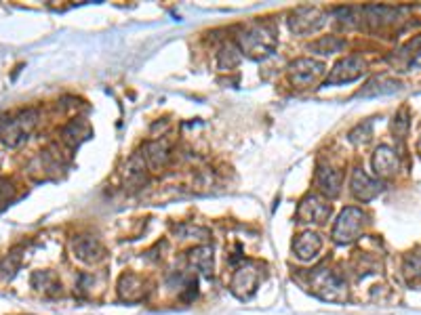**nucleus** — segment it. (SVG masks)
Returning <instances> with one entry per match:
<instances>
[{
	"instance_id": "obj_1",
	"label": "nucleus",
	"mask_w": 421,
	"mask_h": 315,
	"mask_svg": "<svg viewBox=\"0 0 421 315\" xmlns=\"http://www.w3.org/2000/svg\"><path fill=\"white\" fill-rule=\"evenodd\" d=\"M236 46L251 59H266L279 46V32L272 23H253L240 32Z\"/></svg>"
},
{
	"instance_id": "obj_2",
	"label": "nucleus",
	"mask_w": 421,
	"mask_h": 315,
	"mask_svg": "<svg viewBox=\"0 0 421 315\" xmlns=\"http://www.w3.org/2000/svg\"><path fill=\"white\" fill-rule=\"evenodd\" d=\"M310 288L316 297H321L323 301L331 303H343L348 299V286L345 279L337 273V271L327 269V267H318L314 269L310 277Z\"/></svg>"
},
{
	"instance_id": "obj_3",
	"label": "nucleus",
	"mask_w": 421,
	"mask_h": 315,
	"mask_svg": "<svg viewBox=\"0 0 421 315\" xmlns=\"http://www.w3.org/2000/svg\"><path fill=\"white\" fill-rule=\"evenodd\" d=\"M367 213H363L356 206H348L339 213L335 227H333V240L337 244H352L360 237L363 229L367 225Z\"/></svg>"
},
{
	"instance_id": "obj_4",
	"label": "nucleus",
	"mask_w": 421,
	"mask_h": 315,
	"mask_svg": "<svg viewBox=\"0 0 421 315\" xmlns=\"http://www.w3.org/2000/svg\"><path fill=\"white\" fill-rule=\"evenodd\" d=\"M264 277V267L255 261H244L238 269L234 271L232 275V282H230V290L234 294L236 299L240 301H246L255 294L259 282Z\"/></svg>"
},
{
	"instance_id": "obj_5",
	"label": "nucleus",
	"mask_w": 421,
	"mask_h": 315,
	"mask_svg": "<svg viewBox=\"0 0 421 315\" xmlns=\"http://www.w3.org/2000/svg\"><path fill=\"white\" fill-rule=\"evenodd\" d=\"M36 122H38V112H36V110L21 112V114H17L15 118H11L9 122H4V124L0 127V137H2V141H4V145H9V147L21 145V143L28 139V135L34 131Z\"/></svg>"
},
{
	"instance_id": "obj_6",
	"label": "nucleus",
	"mask_w": 421,
	"mask_h": 315,
	"mask_svg": "<svg viewBox=\"0 0 421 315\" xmlns=\"http://www.w3.org/2000/svg\"><path fill=\"white\" fill-rule=\"evenodd\" d=\"M327 19L328 17L325 11H321L316 6H301L295 13H291L289 28L297 36H310V34H316L321 28H325Z\"/></svg>"
},
{
	"instance_id": "obj_7",
	"label": "nucleus",
	"mask_w": 421,
	"mask_h": 315,
	"mask_svg": "<svg viewBox=\"0 0 421 315\" xmlns=\"http://www.w3.org/2000/svg\"><path fill=\"white\" fill-rule=\"evenodd\" d=\"M325 70L327 68H325L323 61H316L312 57H301V59H297L289 65V80L297 89H308V87H312L321 80Z\"/></svg>"
},
{
	"instance_id": "obj_8",
	"label": "nucleus",
	"mask_w": 421,
	"mask_h": 315,
	"mask_svg": "<svg viewBox=\"0 0 421 315\" xmlns=\"http://www.w3.org/2000/svg\"><path fill=\"white\" fill-rule=\"evenodd\" d=\"M365 68H367V63H365V59H363V57H358V55L343 57V59H339V61L331 68V72H328L327 82H325V85H327V87L328 85H331V87H335V85H348V82H354V80H358V78L363 76Z\"/></svg>"
},
{
	"instance_id": "obj_9",
	"label": "nucleus",
	"mask_w": 421,
	"mask_h": 315,
	"mask_svg": "<svg viewBox=\"0 0 421 315\" xmlns=\"http://www.w3.org/2000/svg\"><path fill=\"white\" fill-rule=\"evenodd\" d=\"M331 204L327 198L310 193L301 200L299 208H297V221L299 223H314V225H323L327 223L331 217Z\"/></svg>"
},
{
	"instance_id": "obj_10",
	"label": "nucleus",
	"mask_w": 421,
	"mask_h": 315,
	"mask_svg": "<svg viewBox=\"0 0 421 315\" xmlns=\"http://www.w3.org/2000/svg\"><path fill=\"white\" fill-rule=\"evenodd\" d=\"M352 193L360 200V202H371L383 191V185L379 181L371 179L363 169H354L352 173V181H350Z\"/></svg>"
},
{
	"instance_id": "obj_11",
	"label": "nucleus",
	"mask_w": 421,
	"mask_h": 315,
	"mask_svg": "<svg viewBox=\"0 0 421 315\" xmlns=\"http://www.w3.org/2000/svg\"><path fill=\"white\" fill-rule=\"evenodd\" d=\"M373 171L381 179H392L398 173V156L388 145H379L373 154Z\"/></svg>"
},
{
	"instance_id": "obj_12",
	"label": "nucleus",
	"mask_w": 421,
	"mask_h": 315,
	"mask_svg": "<svg viewBox=\"0 0 421 315\" xmlns=\"http://www.w3.org/2000/svg\"><path fill=\"white\" fill-rule=\"evenodd\" d=\"M321 248H323V237L316 231H303L301 235H297V240L293 244V250H295L297 259H301V261H310V259L318 257Z\"/></svg>"
},
{
	"instance_id": "obj_13",
	"label": "nucleus",
	"mask_w": 421,
	"mask_h": 315,
	"mask_svg": "<svg viewBox=\"0 0 421 315\" xmlns=\"http://www.w3.org/2000/svg\"><path fill=\"white\" fill-rule=\"evenodd\" d=\"M72 250H74V257L80 259L83 263H97L103 259V246L99 244V240H95L91 235L76 237L72 244Z\"/></svg>"
},
{
	"instance_id": "obj_14",
	"label": "nucleus",
	"mask_w": 421,
	"mask_h": 315,
	"mask_svg": "<svg viewBox=\"0 0 421 315\" xmlns=\"http://www.w3.org/2000/svg\"><path fill=\"white\" fill-rule=\"evenodd\" d=\"M420 57H421V36H417V38L409 41L405 46H400V48L390 57V61H392L394 65H398V68H400V72H405V70H409V68H411Z\"/></svg>"
},
{
	"instance_id": "obj_15",
	"label": "nucleus",
	"mask_w": 421,
	"mask_h": 315,
	"mask_svg": "<svg viewBox=\"0 0 421 315\" xmlns=\"http://www.w3.org/2000/svg\"><path fill=\"white\" fill-rule=\"evenodd\" d=\"M143 160L147 164V169L152 171H158L167 164L169 160V145L167 141H150L145 147H143Z\"/></svg>"
},
{
	"instance_id": "obj_16",
	"label": "nucleus",
	"mask_w": 421,
	"mask_h": 315,
	"mask_svg": "<svg viewBox=\"0 0 421 315\" xmlns=\"http://www.w3.org/2000/svg\"><path fill=\"white\" fill-rule=\"evenodd\" d=\"M400 89H402V82H398L394 78H388V76H377L363 87L358 97H383V95H392V92Z\"/></svg>"
},
{
	"instance_id": "obj_17",
	"label": "nucleus",
	"mask_w": 421,
	"mask_h": 315,
	"mask_svg": "<svg viewBox=\"0 0 421 315\" xmlns=\"http://www.w3.org/2000/svg\"><path fill=\"white\" fill-rule=\"evenodd\" d=\"M316 185L321 187V191L328 196V198H335L339 191H341V173L331 169V166H318L316 171Z\"/></svg>"
},
{
	"instance_id": "obj_18",
	"label": "nucleus",
	"mask_w": 421,
	"mask_h": 315,
	"mask_svg": "<svg viewBox=\"0 0 421 315\" xmlns=\"http://www.w3.org/2000/svg\"><path fill=\"white\" fill-rule=\"evenodd\" d=\"M118 294L123 301H129V303H135V301H141L145 297V290H143V282H141L137 275L133 273H125L118 282Z\"/></svg>"
},
{
	"instance_id": "obj_19",
	"label": "nucleus",
	"mask_w": 421,
	"mask_h": 315,
	"mask_svg": "<svg viewBox=\"0 0 421 315\" xmlns=\"http://www.w3.org/2000/svg\"><path fill=\"white\" fill-rule=\"evenodd\" d=\"M187 261H189L192 267H196L202 275H207V277L213 275V248L211 246L192 248L189 255H187Z\"/></svg>"
},
{
	"instance_id": "obj_20",
	"label": "nucleus",
	"mask_w": 421,
	"mask_h": 315,
	"mask_svg": "<svg viewBox=\"0 0 421 315\" xmlns=\"http://www.w3.org/2000/svg\"><path fill=\"white\" fill-rule=\"evenodd\" d=\"M365 15V21L373 28H381L385 23H394L396 17H398V11L396 9H390V6H367L363 11Z\"/></svg>"
},
{
	"instance_id": "obj_21",
	"label": "nucleus",
	"mask_w": 421,
	"mask_h": 315,
	"mask_svg": "<svg viewBox=\"0 0 421 315\" xmlns=\"http://www.w3.org/2000/svg\"><path fill=\"white\" fill-rule=\"evenodd\" d=\"M32 286L47 297H55L61 292V282L57 279V275L53 271H36L32 275Z\"/></svg>"
},
{
	"instance_id": "obj_22",
	"label": "nucleus",
	"mask_w": 421,
	"mask_h": 315,
	"mask_svg": "<svg viewBox=\"0 0 421 315\" xmlns=\"http://www.w3.org/2000/svg\"><path fill=\"white\" fill-rule=\"evenodd\" d=\"M91 137V127L85 120H72L66 129H63V141L72 147L80 145L83 141H87Z\"/></svg>"
},
{
	"instance_id": "obj_23",
	"label": "nucleus",
	"mask_w": 421,
	"mask_h": 315,
	"mask_svg": "<svg viewBox=\"0 0 421 315\" xmlns=\"http://www.w3.org/2000/svg\"><path fill=\"white\" fill-rule=\"evenodd\" d=\"M240 59H242L240 48H238L234 43H230V45H226L219 50V55H217V65H219V70H232V68H236V65L240 63Z\"/></svg>"
},
{
	"instance_id": "obj_24",
	"label": "nucleus",
	"mask_w": 421,
	"mask_h": 315,
	"mask_svg": "<svg viewBox=\"0 0 421 315\" xmlns=\"http://www.w3.org/2000/svg\"><path fill=\"white\" fill-rule=\"evenodd\" d=\"M127 183L131 187H137L141 183H145V160L143 156H133L129 166H127Z\"/></svg>"
},
{
	"instance_id": "obj_25",
	"label": "nucleus",
	"mask_w": 421,
	"mask_h": 315,
	"mask_svg": "<svg viewBox=\"0 0 421 315\" xmlns=\"http://www.w3.org/2000/svg\"><path fill=\"white\" fill-rule=\"evenodd\" d=\"M343 46H345V43L337 36H323V38H318L310 45V50H314L318 55H333V53H339Z\"/></svg>"
},
{
	"instance_id": "obj_26",
	"label": "nucleus",
	"mask_w": 421,
	"mask_h": 315,
	"mask_svg": "<svg viewBox=\"0 0 421 315\" xmlns=\"http://www.w3.org/2000/svg\"><path fill=\"white\" fill-rule=\"evenodd\" d=\"M405 275L409 282H417L421 279V250H415L411 255L405 257Z\"/></svg>"
},
{
	"instance_id": "obj_27",
	"label": "nucleus",
	"mask_w": 421,
	"mask_h": 315,
	"mask_svg": "<svg viewBox=\"0 0 421 315\" xmlns=\"http://www.w3.org/2000/svg\"><path fill=\"white\" fill-rule=\"evenodd\" d=\"M19 265H21V255H19V250H13L11 255H6V257L0 261V277L11 279V277L17 273Z\"/></svg>"
},
{
	"instance_id": "obj_28",
	"label": "nucleus",
	"mask_w": 421,
	"mask_h": 315,
	"mask_svg": "<svg viewBox=\"0 0 421 315\" xmlns=\"http://www.w3.org/2000/svg\"><path fill=\"white\" fill-rule=\"evenodd\" d=\"M371 137H373V122H371V120H367L365 124H358V127L350 133V141H352V143H356V145H358V143H363V145H365V143H369V141H371Z\"/></svg>"
},
{
	"instance_id": "obj_29",
	"label": "nucleus",
	"mask_w": 421,
	"mask_h": 315,
	"mask_svg": "<svg viewBox=\"0 0 421 315\" xmlns=\"http://www.w3.org/2000/svg\"><path fill=\"white\" fill-rule=\"evenodd\" d=\"M407 129H409V120H407V114L402 112L400 116H396V118H394V133H396V137L405 139V135H407Z\"/></svg>"
},
{
	"instance_id": "obj_30",
	"label": "nucleus",
	"mask_w": 421,
	"mask_h": 315,
	"mask_svg": "<svg viewBox=\"0 0 421 315\" xmlns=\"http://www.w3.org/2000/svg\"><path fill=\"white\" fill-rule=\"evenodd\" d=\"M13 196V187H11V183H6V181L0 179V204H4V202H9V198Z\"/></svg>"
}]
</instances>
